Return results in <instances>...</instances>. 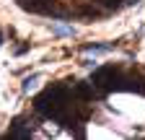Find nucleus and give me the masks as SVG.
<instances>
[{
    "label": "nucleus",
    "mask_w": 145,
    "mask_h": 140,
    "mask_svg": "<svg viewBox=\"0 0 145 140\" xmlns=\"http://www.w3.org/2000/svg\"><path fill=\"white\" fill-rule=\"evenodd\" d=\"M54 37H75V26H62V24H52Z\"/></svg>",
    "instance_id": "1"
},
{
    "label": "nucleus",
    "mask_w": 145,
    "mask_h": 140,
    "mask_svg": "<svg viewBox=\"0 0 145 140\" xmlns=\"http://www.w3.org/2000/svg\"><path fill=\"white\" fill-rule=\"evenodd\" d=\"M88 55H104V52H112V44H91L86 47Z\"/></svg>",
    "instance_id": "2"
},
{
    "label": "nucleus",
    "mask_w": 145,
    "mask_h": 140,
    "mask_svg": "<svg viewBox=\"0 0 145 140\" xmlns=\"http://www.w3.org/2000/svg\"><path fill=\"white\" fill-rule=\"evenodd\" d=\"M39 78H42L39 73H34V75H29V78L24 80V86H21V88H24V94H29V91L34 88V86H36V80H39Z\"/></svg>",
    "instance_id": "3"
},
{
    "label": "nucleus",
    "mask_w": 145,
    "mask_h": 140,
    "mask_svg": "<svg viewBox=\"0 0 145 140\" xmlns=\"http://www.w3.org/2000/svg\"><path fill=\"white\" fill-rule=\"evenodd\" d=\"M0 47H3V34H0Z\"/></svg>",
    "instance_id": "4"
}]
</instances>
